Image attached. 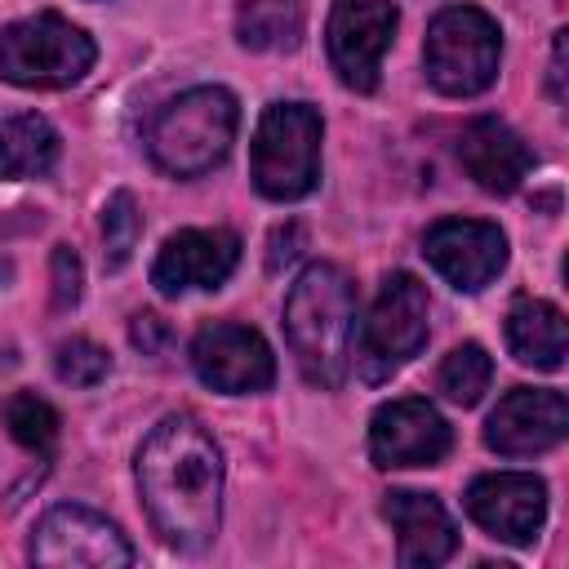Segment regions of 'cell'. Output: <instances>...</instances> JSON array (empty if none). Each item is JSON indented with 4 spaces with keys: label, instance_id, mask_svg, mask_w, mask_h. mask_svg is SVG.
<instances>
[{
    "label": "cell",
    "instance_id": "cell-1",
    "mask_svg": "<svg viewBox=\"0 0 569 569\" xmlns=\"http://www.w3.org/2000/svg\"><path fill=\"white\" fill-rule=\"evenodd\" d=\"M138 489L156 533L178 551H204L222 520V453L191 413H169L138 449Z\"/></svg>",
    "mask_w": 569,
    "mask_h": 569
},
{
    "label": "cell",
    "instance_id": "cell-2",
    "mask_svg": "<svg viewBox=\"0 0 569 569\" xmlns=\"http://www.w3.org/2000/svg\"><path fill=\"white\" fill-rule=\"evenodd\" d=\"M284 338L311 387L333 391L351 365L356 284L333 262H311L284 298Z\"/></svg>",
    "mask_w": 569,
    "mask_h": 569
},
{
    "label": "cell",
    "instance_id": "cell-3",
    "mask_svg": "<svg viewBox=\"0 0 569 569\" xmlns=\"http://www.w3.org/2000/svg\"><path fill=\"white\" fill-rule=\"evenodd\" d=\"M240 107L222 84H200L164 102L147 124L151 160L173 178H200L227 160L236 142Z\"/></svg>",
    "mask_w": 569,
    "mask_h": 569
},
{
    "label": "cell",
    "instance_id": "cell-4",
    "mask_svg": "<svg viewBox=\"0 0 569 569\" xmlns=\"http://www.w3.org/2000/svg\"><path fill=\"white\" fill-rule=\"evenodd\" d=\"M320 116L307 102H271L253 133L249 173L267 200H302L320 178Z\"/></svg>",
    "mask_w": 569,
    "mask_h": 569
},
{
    "label": "cell",
    "instance_id": "cell-5",
    "mask_svg": "<svg viewBox=\"0 0 569 569\" xmlns=\"http://www.w3.org/2000/svg\"><path fill=\"white\" fill-rule=\"evenodd\" d=\"M502 58V31L498 22L476 4H449L431 18L422 62L427 80L449 98H471L498 80Z\"/></svg>",
    "mask_w": 569,
    "mask_h": 569
},
{
    "label": "cell",
    "instance_id": "cell-6",
    "mask_svg": "<svg viewBox=\"0 0 569 569\" xmlns=\"http://www.w3.org/2000/svg\"><path fill=\"white\" fill-rule=\"evenodd\" d=\"M93 58V40L62 13H31L0 31V76L18 89H67Z\"/></svg>",
    "mask_w": 569,
    "mask_h": 569
},
{
    "label": "cell",
    "instance_id": "cell-7",
    "mask_svg": "<svg viewBox=\"0 0 569 569\" xmlns=\"http://www.w3.org/2000/svg\"><path fill=\"white\" fill-rule=\"evenodd\" d=\"M427 284L409 271H391L360 325L356 342V369L365 382H387L400 365H409L427 342Z\"/></svg>",
    "mask_w": 569,
    "mask_h": 569
},
{
    "label": "cell",
    "instance_id": "cell-8",
    "mask_svg": "<svg viewBox=\"0 0 569 569\" xmlns=\"http://www.w3.org/2000/svg\"><path fill=\"white\" fill-rule=\"evenodd\" d=\"M396 27H400V9L391 0H333L325 40H329V62L347 89L356 93L378 89Z\"/></svg>",
    "mask_w": 569,
    "mask_h": 569
},
{
    "label": "cell",
    "instance_id": "cell-9",
    "mask_svg": "<svg viewBox=\"0 0 569 569\" xmlns=\"http://www.w3.org/2000/svg\"><path fill=\"white\" fill-rule=\"evenodd\" d=\"M31 560L44 569H124L133 547L124 533L89 507H53L31 533Z\"/></svg>",
    "mask_w": 569,
    "mask_h": 569
},
{
    "label": "cell",
    "instance_id": "cell-10",
    "mask_svg": "<svg viewBox=\"0 0 569 569\" xmlns=\"http://www.w3.org/2000/svg\"><path fill=\"white\" fill-rule=\"evenodd\" d=\"M191 369L204 387L227 391V396H249L267 391L276 382V356L262 342L258 329L249 325H204L191 342Z\"/></svg>",
    "mask_w": 569,
    "mask_h": 569
},
{
    "label": "cell",
    "instance_id": "cell-11",
    "mask_svg": "<svg viewBox=\"0 0 569 569\" xmlns=\"http://www.w3.org/2000/svg\"><path fill=\"white\" fill-rule=\"evenodd\" d=\"M453 449V431L436 405L418 396H400L378 405L369 422V458L373 467H436Z\"/></svg>",
    "mask_w": 569,
    "mask_h": 569
},
{
    "label": "cell",
    "instance_id": "cell-12",
    "mask_svg": "<svg viewBox=\"0 0 569 569\" xmlns=\"http://www.w3.org/2000/svg\"><path fill=\"white\" fill-rule=\"evenodd\" d=\"M569 405L551 387H516L498 400L485 422V445L502 458H533L565 440Z\"/></svg>",
    "mask_w": 569,
    "mask_h": 569
},
{
    "label": "cell",
    "instance_id": "cell-13",
    "mask_svg": "<svg viewBox=\"0 0 569 569\" xmlns=\"http://www.w3.org/2000/svg\"><path fill=\"white\" fill-rule=\"evenodd\" d=\"M427 262L462 293L485 289L507 262V236L480 218H440L422 236Z\"/></svg>",
    "mask_w": 569,
    "mask_h": 569
},
{
    "label": "cell",
    "instance_id": "cell-14",
    "mask_svg": "<svg viewBox=\"0 0 569 569\" xmlns=\"http://www.w3.org/2000/svg\"><path fill=\"white\" fill-rule=\"evenodd\" d=\"M240 262V236L227 227H187L164 240V249L151 262V284L164 298L191 293V289H218Z\"/></svg>",
    "mask_w": 569,
    "mask_h": 569
},
{
    "label": "cell",
    "instance_id": "cell-15",
    "mask_svg": "<svg viewBox=\"0 0 569 569\" xmlns=\"http://www.w3.org/2000/svg\"><path fill=\"white\" fill-rule=\"evenodd\" d=\"M467 516L498 542H533L547 520V489L529 471H493L471 480L467 489Z\"/></svg>",
    "mask_w": 569,
    "mask_h": 569
},
{
    "label": "cell",
    "instance_id": "cell-16",
    "mask_svg": "<svg viewBox=\"0 0 569 569\" xmlns=\"http://www.w3.org/2000/svg\"><path fill=\"white\" fill-rule=\"evenodd\" d=\"M382 516L391 520V529L400 538V565L405 569H431L458 551V529H453L449 511L440 507V498H431V493L391 489L382 498Z\"/></svg>",
    "mask_w": 569,
    "mask_h": 569
},
{
    "label": "cell",
    "instance_id": "cell-17",
    "mask_svg": "<svg viewBox=\"0 0 569 569\" xmlns=\"http://www.w3.org/2000/svg\"><path fill=\"white\" fill-rule=\"evenodd\" d=\"M458 160L462 169L476 178V187L493 191V196H507L525 182L533 156L529 147L520 142V133L511 124H502L498 116H476L462 138H458Z\"/></svg>",
    "mask_w": 569,
    "mask_h": 569
},
{
    "label": "cell",
    "instance_id": "cell-18",
    "mask_svg": "<svg viewBox=\"0 0 569 569\" xmlns=\"http://www.w3.org/2000/svg\"><path fill=\"white\" fill-rule=\"evenodd\" d=\"M507 347L520 365L533 369H560L565 351H569V333H565V316L560 307L542 302V298H516L507 311Z\"/></svg>",
    "mask_w": 569,
    "mask_h": 569
},
{
    "label": "cell",
    "instance_id": "cell-19",
    "mask_svg": "<svg viewBox=\"0 0 569 569\" xmlns=\"http://www.w3.org/2000/svg\"><path fill=\"white\" fill-rule=\"evenodd\" d=\"M53 160H58V129L44 116L22 111L0 124V178H40L53 169Z\"/></svg>",
    "mask_w": 569,
    "mask_h": 569
},
{
    "label": "cell",
    "instance_id": "cell-20",
    "mask_svg": "<svg viewBox=\"0 0 569 569\" xmlns=\"http://www.w3.org/2000/svg\"><path fill=\"white\" fill-rule=\"evenodd\" d=\"M236 40L253 53H289L302 40L298 0H244L236 9Z\"/></svg>",
    "mask_w": 569,
    "mask_h": 569
},
{
    "label": "cell",
    "instance_id": "cell-21",
    "mask_svg": "<svg viewBox=\"0 0 569 569\" xmlns=\"http://www.w3.org/2000/svg\"><path fill=\"white\" fill-rule=\"evenodd\" d=\"M0 413H4L9 436H13L22 449H31V453H40V458L53 453V445H58V413H53L49 400H40V396H31V391H18V396L4 400Z\"/></svg>",
    "mask_w": 569,
    "mask_h": 569
},
{
    "label": "cell",
    "instance_id": "cell-22",
    "mask_svg": "<svg viewBox=\"0 0 569 569\" xmlns=\"http://www.w3.org/2000/svg\"><path fill=\"white\" fill-rule=\"evenodd\" d=\"M489 378H493V360L485 356L480 342H462V347H453V351L445 356L440 373H436L440 391H445L453 405H476V400L489 391Z\"/></svg>",
    "mask_w": 569,
    "mask_h": 569
},
{
    "label": "cell",
    "instance_id": "cell-23",
    "mask_svg": "<svg viewBox=\"0 0 569 569\" xmlns=\"http://www.w3.org/2000/svg\"><path fill=\"white\" fill-rule=\"evenodd\" d=\"M138 236H142V213H138V200L129 191H116L102 209V267L107 271H120L133 249H138Z\"/></svg>",
    "mask_w": 569,
    "mask_h": 569
},
{
    "label": "cell",
    "instance_id": "cell-24",
    "mask_svg": "<svg viewBox=\"0 0 569 569\" xmlns=\"http://www.w3.org/2000/svg\"><path fill=\"white\" fill-rule=\"evenodd\" d=\"M107 369H111V356H107L98 342H89V338H71V342H62L58 356H53V373H58L67 387H93V382L107 378Z\"/></svg>",
    "mask_w": 569,
    "mask_h": 569
},
{
    "label": "cell",
    "instance_id": "cell-25",
    "mask_svg": "<svg viewBox=\"0 0 569 569\" xmlns=\"http://www.w3.org/2000/svg\"><path fill=\"white\" fill-rule=\"evenodd\" d=\"M49 267H53V307H58V311L76 307V302H80V284H84V271H80L76 249H71V244H58L53 258H49Z\"/></svg>",
    "mask_w": 569,
    "mask_h": 569
},
{
    "label": "cell",
    "instance_id": "cell-26",
    "mask_svg": "<svg viewBox=\"0 0 569 569\" xmlns=\"http://www.w3.org/2000/svg\"><path fill=\"white\" fill-rule=\"evenodd\" d=\"M129 338H133V347H138L142 356H160L173 333H169V325H164L156 311H138L133 325H129Z\"/></svg>",
    "mask_w": 569,
    "mask_h": 569
},
{
    "label": "cell",
    "instance_id": "cell-27",
    "mask_svg": "<svg viewBox=\"0 0 569 569\" xmlns=\"http://www.w3.org/2000/svg\"><path fill=\"white\" fill-rule=\"evenodd\" d=\"M302 244H307V231H302L298 222H284V227H276V231H271V249H267V271H280V267H289V262L302 253Z\"/></svg>",
    "mask_w": 569,
    "mask_h": 569
},
{
    "label": "cell",
    "instance_id": "cell-28",
    "mask_svg": "<svg viewBox=\"0 0 569 569\" xmlns=\"http://www.w3.org/2000/svg\"><path fill=\"white\" fill-rule=\"evenodd\" d=\"M551 98L565 102V31H556V44H551Z\"/></svg>",
    "mask_w": 569,
    "mask_h": 569
},
{
    "label": "cell",
    "instance_id": "cell-29",
    "mask_svg": "<svg viewBox=\"0 0 569 569\" xmlns=\"http://www.w3.org/2000/svg\"><path fill=\"white\" fill-rule=\"evenodd\" d=\"M4 280H9V262L0 258V284H4Z\"/></svg>",
    "mask_w": 569,
    "mask_h": 569
}]
</instances>
